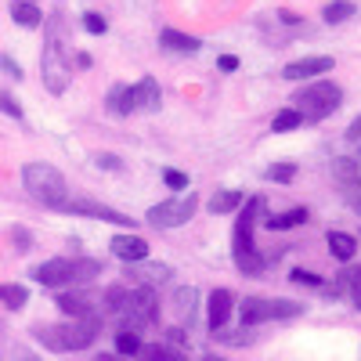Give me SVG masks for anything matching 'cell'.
I'll list each match as a JSON object with an SVG mask.
<instances>
[{
  "label": "cell",
  "mask_w": 361,
  "mask_h": 361,
  "mask_svg": "<svg viewBox=\"0 0 361 361\" xmlns=\"http://www.w3.org/2000/svg\"><path fill=\"white\" fill-rule=\"evenodd\" d=\"M333 73V58L329 54H311V58H300V62H289L282 69V80H314Z\"/></svg>",
  "instance_id": "12"
},
{
  "label": "cell",
  "mask_w": 361,
  "mask_h": 361,
  "mask_svg": "<svg viewBox=\"0 0 361 361\" xmlns=\"http://www.w3.org/2000/svg\"><path fill=\"white\" fill-rule=\"evenodd\" d=\"M15 243L25 250V246H29V235H25V231H15Z\"/></svg>",
  "instance_id": "42"
},
{
  "label": "cell",
  "mask_w": 361,
  "mask_h": 361,
  "mask_svg": "<svg viewBox=\"0 0 361 361\" xmlns=\"http://www.w3.org/2000/svg\"><path fill=\"white\" fill-rule=\"evenodd\" d=\"M217 336H221L224 343H235V347H238V343H250V340H253V333H250V329H246V325H243V329H238V333H224V329H221V333H217Z\"/></svg>",
  "instance_id": "36"
},
{
  "label": "cell",
  "mask_w": 361,
  "mask_h": 361,
  "mask_svg": "<svg viewBox=\"0 0 361 361\" xmlns=\"http://www.w3.org/2000/svg\"><path fill=\"white\" fill-rule=\"evenodd\" d=\"M141 347H145V343H141V336L134 333V329H123V333L116 336V354H119V357H137Z\"/></svg>",
  "instance_id": "25"
},
{
  "label": "cell",
  "mask_w": 361,
  "mask_h": 361,
  "mask_svg": "<svg viewBox=\"0 0 361 361\" xmlns=\"http://www.w3.org/2000/svg\"><path fill=\"white\" fill-rule=\"evenodd\" d=\"M170 279H173V267H170V264H156V260L127 264V282H137V286L156 289L159 282H170Z\"/></svg>",
  "instance_id": "10"
},
{
  "label": "cell",
  "mask_w": 361,
  "mask_h": 361,
  "mask_svg": "<svg viewBox=\"0 0 361 361\" xmlns=\"http://www.w3.org/2000/svg\"><path fill=\"white\" fill-rule=\"evenodd\" d=\"M109 112H112V116H127V112H134L130 87H127V83H116V87L109 90Z\"/></svg>",
  "instance_id": "22"
},
{
  "label": "cell",
  "mask_w": 361,
  "mask_h": 361,
  "mask_svg": "<svg viewBox=\"0 0 361 361\" xmlns=\"http://www.w3.org/2000/svg\"><path fill=\"white\" fill-rule=\"evenodd\" d=\"M83 29H87V33H94V37H105V33H109V22H105L98 11H87V15H83Z\"/></svg>",
  "instance_id": "33"
},
{
  "label": "cell",
  "mask_w": 361,
  "mask_h": 361,
  "mask_svg": "<svg viewBox=\"0 0 361 361\" xmlns=\"http://www.w3.org/2000/svg\"><path fill=\"white\" fill-rule=\"evenodd\" d=\"M329 253H333L340 264H350L354 260V253H357V238L354 235H347V231H329Z\"/></svg>",
  "instance_id": "18"
},
{
  "label": "cell",
  "mask_w": 361,
  "mask_h": 361,
  "mask_svg": "<svg viewBox=\"0 0 361 361\" xmlns=\"http://www.w3.org/2000/svg\"><path fill=\"white\" fill-rule=\"evenodd\" d=\"M279 18H282L286 25H300V22H304V18H300V15H293V11H279Z\"/></svg>",
  "instance_id": "41"
},
{
  "label": "cell",
  "mask_w": 361,
  "mask_h": 361,
  "mask_svg": "<svg viewBox=\"0 0 361 361\" xmlns=\"http://www.w3.org/2000/svg\"><path fill=\"white\" fill-rule=\"evenodd\" d=\"M304 314V304L296 300H271V296H246L238 304V318H243L246 329L253 325H264V322H286V318H296Z\"/></svg>",
  "instance_id": "5"
},
{
  "label": "cell",
  "mask_w": 361,
  "mask_h": 361,
  "mask_svg": "<svg viewBox=\"0 0 361 361\" xmlns=\"http://www.w3.org/2000/svg\"><path fill=\"white\" fill-rule=\"evenodd\" d=\"M347 141L354 145V152H357V156H354V163H361V116H357L354 123L347 127Z\"/></svg>",
  "instance_id": "35"
},
{
  "label": "cell",
  "mask_w": 361,
  "mask_h": 361,
  "mask_svg": "<svg viewBox=\"0 0 361 361\" xmlns=\"http://www.w3.org/2000/svg\"><path fill=\"white\" fill-rule=\"evenodd\" d=\"M217 66H221V73H235V69H238V58H235V54H221Z\"/></svg>",
  "instance_id": "40"
},
{
  "label": "cell",
  "mask_w": 361,
  "mask_h": 361,
  "mask_svg": "<svg viewBox=\"0 0 361 361\" xmlns=\"http://www.w3.org/2000/svg\"><path fill=\"white\" fill-rule=\"evenodd\" d=\"M202 361H228V357H221V354H206Z\"/></svg>",
  "instance_id": "43"
},
{
  "label": "cell",
  "mask_w": 361,
  "mask_h": 361,
  "mask_svg": "<svg viewBox=\"0 0 361 361\" xmlns=\"http://www.w3.org/2000/svg\"><path fill=\"white\" fill-rule=\"evenodd\" d=\"M296 224H307L304 206H293V209H286V214H267V221H264V228H271V231H289Z\"/></svg>",
  "instance_id": "19"
},
{
  "label": "cell",
  "mask_w": 361,
  "mask_h": 361,
  "mask_svg": "<svg viewBox=\"0 0 361 361\" xmlns=\"http://www.w3.org/2000/svg\"><path fill=\"white\" fill-rule=\"evenodd\" d=\"M66 214H76V217H90V221H105V224H119V228H130L134 221L119 209L105 206V202H94V199H69L66 202Z\"/></svg>",
  "instance_id": "9"
},
{
  "label": "cell",
  "mask_w": 361,
  "mask_h": 361,
  "mask_svg": "<svg viewBox=\"0 0 361 361\" xmlns=\"http://www.w3.org/2000/svg\"><path fill=\"white\" fill-rule=\"evenodd\" d=\"M25 300H29V289L25 286H0V304H4L8 311H18V307H25Z\"/></svg>",
  "instance_id": "26"
},
{
  "label": "cell",
  "mask_w": 361,
  "mask_h": 361,
  "mask_svg": "<svg viewBox=\"0 0 361 361\" xmlns=\"http://www.w3.org/2000/svg\"><path fill=\"white\" fill-rule=\"evenodd\" d=\"M58 307H62L69 318L98 314V311H94V300H90V293H58Z\"/></svg>",
  "instance_id": "17"
},
{
  "label": "cell",
  "mask_w": 361,
  "mask_h": 361,
  "mask_svg": "<svg viewBox=\"0 0 361 361\" xmlns=\"http://www.w3.org/2000/svg\"><path fill=\"white\" fill-rule=\"evenodd\" d=\"M130 102H134V112H159V105H163L159 83L152 76H145L137 87H130Z\"/></svg>",
  "instance_id": "14"
},
{
  "label": "cell",
  "mask_w": 361,
  "mask_h": 361,
  "mask_svg": "<svg viewBox=\"0 0 361 361\" xmlns=\"http://www.w3.org/2000/svg\"><path fill=\"white\" fill-rule=\"evenodd\" d=\"M0 73L11 76V80H22V66L15 62V58H8V54H0Z\"/></svg>",
  "instance_id": "38"
},
{
  "label": "cell",
  "mask_w": 361,
  "mask_h": 361,
  "mask_svg": "<svg viewBox=\"0 0 361 361\" xmlns=\"http://www.w3.org/2000/svg\"><path fill=\"white\" fill-rule=\"evenodd\" d=\"M11 18L22 29H37L44 22V15H40V8L33 4V0H11Z\"/></svg>",
  "instance_id": "21"
},
{
  "label": "cell",
  "mask_w": 361,
  "mask_h": 361,
  "mask_svg": "<svg viewBox=\"0 0 361 361\" xmlns=\"http://www.w3.org/2000/svg\"><path fill=\"white\" fill-rule=\"evenodd\" d=\"M94 166H98V170H119L123 163H119V156H109V152H105V156H94Z\"/></svg>",
  "instance_id": "39"
},
{
  "label": "cell",
  "mask_w": 361,
  "mask_h": 361,
  "mask_svg": "<svg viewBox=\"0 0 361 361\" xmlns=\"http://www.w3.org/2000/svg\"><path fill=\"white\" fill-rule=\"evenodd\" d=\"M296 177V166L293 163H275L264 170V180H275V185H289V180Z\"/></svg>",
  "instance_id": "30"
},
{
  "label": "cell",
  "mask_w": 361,
  "mask_h": 361,
  "mask_svg": "<svg viewBox=\"0 0 361 361\" xmlns=\"http://www.w3.org/2000/svg\"><path fill=\"white\" fill-rule=\"evenodd\" d=\"M98 275H102V264H98V260H87V257H73V286L94 282Z\"/></svg>",
  "instance_id": "23"
},
{
  "label": "cell",
  "mask_w": 361,
  "mask_h": 361,
  "mask_svg": "<svg viewBox=\"0 0 361 361\" xmlns=\"http://www.w3.org/2000/svg\"><path fill=\"white\" fill-rule=\"evenodd\" d=\"M141 361H188V357L180 350H173V347L156 343V347H141Z\"/></svg>",
  "instance_id": "28"
},
{
  "label": "cell",
  "mask_w": 361,
  "mask_h": 361,
  "mask_svg": "<svg viewBox=\"0 0 361 361\" xmlns=\"http://www.w3.org/2000/svg\"><path fill=\"white\" fill-rule=\"evenodd\" d=\"M0 112H4V116H15V119H22V105H18L11 94H4V90H0Z\"/></svg>",
  "instance_id": "37"
},
{
  "label": "cell",
  "mask_w": 361,
  "mask_h": 361,
  "mask_svg": "<svg viewBox=\"0 0 361 361\" xmlns=\"http://www.w3.org/2000/svg\"><path fill=\"white\" fill-rule=\"evenodd\" d=\"M98 333H102V314H87V318H73V322H62V325H37L33 329V336L54 354L87 350Z\"/></svg>",
  "instance_id": "2"
},
{
  "label": "cell",
  "mask_w": 361,
  "mask_h": 361,
  "mask_svg": "<svg viewBox=\"0 0 361 361\" xmlns=\"http://www.w3.org/2000/svg\"><path fill=\"white\" fill-rule=\"evenodd\" d=\"M159 44L163 51H173V54H199L202 40L199 37H188V33H180V29H159Z\"/></svg>",
  "instance_id": "16"
},
{
  "label": "cell",
  "mask_w": 361,
  "mask_h": 361,
  "mask_svg": "<svg viewBox=\"0 0 361 361\" xmlns=\"http://www.w3.org/2000/svg\"><path fill=\"white\" fill-rule=\"evenodd\" d=\"M264 209L260 195H250L243 206H238V217H235V231H231V250H235V267L243 275H260L267 267V260L260 257L257 243H253V228H257V214Z\"/></svg>",
  "instance_id": "1"
},
{
  "label": "cell",
  "mask_w": 361,
  "mask_h": 361,
  "mask_svg": "<svg viewBox=\"0 0 361 361\" xmlns=\"http://www.w3.org/2000/svg\"><path fill=\"white\" fill-rule=\"evenodd\" d=\"M195 296H199V293H195L192 286H180V289L173 293V307H177L180 318H192V311H195Z\"/></svg>",
  "instance_id": "29"
},
{
  "label": "cell",
  "mask_w": 361,
  "mask_h": 361,
  "mask_svg": "<svg viewBox=\"0 0 361 361\" xmlns=\"http://www.w3.org/2000/svg\"><path fill=\"white\" fill-rule=\"evenodd\" d=\"M354 11H357V4H354V0H333V4H325L322 18H325L329 25H336V22H347V18H354Z\"/></svg>",
  "instance_id": "24"
},
{
  "label": "cell",
  "mask_w": 361,
  "mask_h": 361,
  "mask_svg": "<svg viewBox=\"0 0 361 361\" xmlns=\"http://www.w3.org/2000/svg\"><path fill=\"white\" fill-rule=\"evenodd\" d=\"M243 202H246V195H243V192L228 188V192H217L214 199H209V202H206V209H209L214 217H221V214H235V209L243 206Z\"/></svg>",
  "instance_id": "20"
},
{
  "label": "cell",
  "mask_w": 361,
  "mask_h": 361,
  "mask_svg": "<svg viewBox=\"0 0 361 361\" xmlns=\"http://www.w3.org/2000/svg\"><path fill=\"white\" fill-rule=\"evenodd\" d=\"M195 209H199V199L188 192V195H173V199H163L159 206L148 209V224H156V228H180V224H188L195 217Z\"/></svg>",
  "instance_id": "8"
},
{
  "label": "cell",
  "mask_w": 361,
  "mask_h": 361,
  "mask_svg": "<svg viewBox=\"0 0 361 361\" xmlns=\"http://www.w3.org/2000/svg\"><path fill=\"white\" fill-rule=\"evenodd\" d=\"M336 282L350 289V300H354V307L361 311V267H357V271H347V275H340Z\"/></svg>",
  "instance_id": "31"
},
{
  "label": "cell",
  "mask_w": 361,
  "mask_h": 361,
  "mask_svg": "<svg viewBox=\"0 0 361 361\" xmlns=\"http://www.w3.org/2000/svg\"><path fill=\"white\" fill-rule=\"evenodd\" d=\"M22 185H25L29 195H33L40 206H47V209H66V202H69L66 177L58 173L54 166H47V163H25Z\"/></svg>",
  "instance_id": "3"
},
{
  "label": "cell",
  "mask_w": 361,
  "mask_h": 361,
  "mask_svg": "<svg viewBox=\"0 0 361 361\" xmlns=\"http://www.w3.org/2000/svg\"><path fill=\"white\" fill-rule=\"evenodd\" d=\"M289 282H296V286H307V289H322V275H314V271H304V267H293L289 271Z\"/></svg>",
  "instance_id": "32"
},
{
  "label": "cell",
  "mask_w": 361,
  "mask_h": 361,
  "mask_svg": "<svg viewBox=\"0 0 361 361\" xmlns=\"http://www.w3.org/2000/svg\"><path fill=\"white\" fill-rule=\"evenodd\" d=\"M163 180H166L170 192H188V173H180V170H166Z\"/></svg>",
  "instance_id": "34"
},
{
  "label": "cell",
  "mask_w": 361,
  "mask_h": 361,
  "mask_svg": "<svg viewBox=\"0 0 361 361\" xmlns=\"http://www.w3.org/2000/svg\"><path fill=\"white\" fill-rule=\"evenodd\" d=\"M109 250L123 260V264H137V260H148V243L141 235H134V231H123V235H116L112 243H109Z\"/></svg>",
  "instance_id": "13"
},
{
  "label": "cell",
  "mask_w": 361,
  "mask_h": 361,
  "mask_svg": "<svg viewBox=\"0 0 361 361\" xmlns=\"http://www.w3.org/2000/svg\"><path fill=\"white\" fill-rule=\"evenodd\" d=\"M296 105H300V116L304 119H325L343 105V90L333 80H314L296 94Z\"/></svg>",
  "instance_id": "6"
},
{
  "label": "cell",
  "mask_w": 361,
  "mask_h": 361,
  "mask_svg": "<svg viewBox=\"0 0 361 361\" xmlns=\"http://www.w3.org/2000/svg\"><path fill=\"white\" fill-rule=\"evenodd\" d=\"M33 279L40 286H51V289H62V286H73V260L69 257H54L47 264H40L33 271Z\"/></svg>",
  "instance_id": "11"
},
{
  "label": "cell",
  "mask_w": 361,
  "mask_h": 361,
  "mask_svg": "<svg viewBox=\"0 0 361 361\" xmlns=\"http://www.w3.org/2000/svg\"><path fill=\"white\" fill-rule=\"evenodd\" d=\"M69 51H62V29L58 22L47 25V40H44V58H40V69H44V83L51 94H62L66 83H69Z\"/></svg>",
  "instance_id": "4"
},
{
  "label": "cell",
  "mask_w": 361,
  "mask_h": 361,
  "mask_svg": "<svg viewBox=\"0 0 361 361\" xmlns=\"http://www.w3.org/2000/svg\"><path fill=\"white\" fill-rule=\"evenodd\" d=\"M231 307H235V296H231L228 289H214V293H209V329H214V333L228 329Z\"/></svg>",
  "instance_id": "15"
},
{
  "label": "cell",
  "mask_w": 361,
  "mask_h": 361,
  "mask_svg": "<svg viewBox=\"0 0 361 361\" xmlns=\"http://www.w3.org/2000/svg\"><path fill=\"white\" fill-rule=\"evenodd\" d=\"M300 123H304V116H300V109H282L275 119H271V130H275V134H286V130H296Z\"/></svg>",
  "instance_id": "27"
},
{
  "label": "cell",
  "mask_w": 361,
  "mask_h": 361,
  "mask_svg": "<svg viewBox=\"0 0 361 361\" xmlns=\"http://www.w3.org/2000/svg\"><path fill=\"white\" fill-rule=\"evenodd\" d=\"M156 311H159V300H156V289L148 286H127V300H123V311H119V318H123L134 333L145 325L156 322Z\"/></svg>",
  "instance_id": "7"
}]
</instances>
